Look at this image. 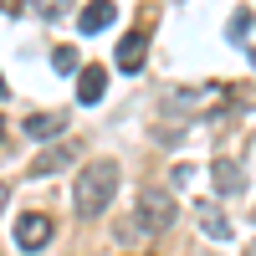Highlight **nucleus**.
<instances>
[{"label":"nucleus","instance_id":"obj_1","mask_svg":"<svg viewBox=\"0 0 256 256\" xmlns=\"http://www.w3.org/2000/svg\"><path fill=\"white\" fill-rule=\"evenodd\" d=\"M113 195H118V164H113V159H92V164L72 180V205H77L82 220H98L102 210L113 205Z\"/></svg>","mask_w":256,"mask_h":256},{"label":"nucleus","instance_id":"obj_10","mask_svg":"<svg viewBox=\"0 0 256 256\" xmlns=\"http://www.w3.org/2000/svg\"><path fill=\"white\" fill-rule=\"evenodd\" d=\"M195 220H200V230H205L210 241H230V216H226L216 200H200L195 205Z\"/></svg>","mask_w":256,"mask_h":256},{"label":"nucleus","instance_id":"obj_9","mask_svg":"<svg viewBox=\"0 0 256 256\" xmlns=\"http://www.w3.org/2000/svg\"><path fill=\"white\" fill-rule=\"evenodd\" d=\"M144 52H148V36L144 31H128L123 41H118V72H128V77H134V72H144Z\"/></svg>","mask_w":256,"mask_h":256},{"label":"nucleus","instance_id":"obj_14","mask_svg":"<svg viewBox=\"0 0 256 256\" xmlns=\"http://www.w3.org/2000/svg\"><path fill=\"white\" fill-rule=\"evenodd\" d=\"M246 31H251V10H236L230 16V41H246Z\"/></svg>","mask_w":256,"mask_h":256},{"label":"nucleus","instance_id":"obj_2","mask_svg":"<svg viewBox=\"0 0 256 256\" xmlns=\"http://www.w3.org/2000/svg\"><path fill=\"white\" fill-rule=\"evenodd\" d=\"M174 195H164V190H138V205H134V220L144 230H169L174 226Z\"/></svg>","mask_w":256,"mask_h":256},{"label":"nucleus","instance_id":"obj_8","mask_svg":"<svg viewBox=\"0 0 256 256\" xmlns=\"http://www.w3.org/2000/svg\"><path fill=\"white\" fill-rule=\"evenodd\" d=\"M113 20H118V6H113V0H88L82 16H77V31H82V36H98L102 26H113Z\"/></svg>","mask_w":256,"mask_h":256},{"label":"nucleus","instance_id":"obj_4","mask_svg":"<svg viewBox=\"0 0 256 256\" xmlns=\"http://www.w3.org/2000/svg\"><path fill=\"white\" fill-rule=\"evenodd\" d=\"M52 216H41V210H26V216H20L16 220V246L20 251H41V246H46L52 241Z\"/></svg>","mask_w":256,"mask_h":256},{"label":"nucleus","instance_id":"obj_3","mask_svg":"<svg viewBox=\"0 0 256 256\" xmlns=\"http://www.w3.org/2000/svg\"><path fill=\"white\" fill-rule=\"evenodd\" d=\"M210 98H220L216 82H205V88H180V92H169L164 113H169V118H195V113H205V108H210Z\"/></svg>","mask_w":256,"mask_h":256},{"label":"nucleus","instance_id":"obj_5","mask_svg":"<svg viewBox=\"0 0 256 256\" xmlns=\"http://www.w3.org/2000/svg\"><path fill=\"white\" fill-rule=\"evenodd\" d=\"M20 134L36 138V144H56L67 134V113H26L20 118Z\"/></svg>","mask_w":256,"mask_h":256},{"label":"nucleus","instance_id":"obj_7","mask_svg":"<svg viewBox=\"0 0 256 256\" xmlns=\"http://www.w3.org/2000/svg\"><path fill=\"white\" fill-rule=\"evenodd\" d=\"M210 184H216L220 200H230V195H241V190H246V174H241L236 159H216V164H210Z\"/></svg>","mask_w":256,"mask_h":256},{"label":"nucleus","instance_id":"obj_11","mask_svg":"<svg viewBox=\"0 0 256 256\" xmlns=\"http://www.w3.org/2000/svg\"><path fill=\"white\" fill-rule=\"evenodd\" d=\"M102 98H108V72H102V67H82V77H77V102L98 108Z\"/></svg>","mask_w":256,"mask_h":256},{"label":"nucleus","instance_id":"obj_13","mask_svg":"<svg viewBox=\"0 0 256 256\" xmlns=\"http://www.w3.org/2000/svg\"><path fill=\"white\" fill-rule=\"evenodd\" d=\"M26 10L36 16V20H62L72 10V0H26Z\"/></svg>","mask_w":256,"mask_h":256},{"label":"nucleus","instance_id":"obj_12","mask_svg":"<svg viewBox=\"0 0 256 256\" xmlns=\"http://www.w3.org/2000/svg\"><path fill=\"white\" fill-rule=\"evenodd\" d=\"M77 56H82L77 46H56V52H52V72H56V77H82V62H77Z\"/></svg>","mask_w":256,"mask_h":256},{"label":"nucleus","instance_id":"obj_6","mask_svg":"<svg viewBox=\"0 0 256 256\" xmlns=\"http://www.w3.org/2000/svg\"><path fill=\"white\" fill-rule=\"evenodd\" d=\"M72 159H77V144H46V154H41L26 174L31 180H46V174H62V169H72Z\"/></svg>","mask_w":256,"mask_h":256},{"label":"nucleus","instance_id":"obj_15","mask_svg":"<svg viewBox=\"0 0 256 256\" xmlns=\"http://www.w3.org/2000/svg\"><path fill=\"white\" fill-rule=\"evenodd\" d=\"M169 180H174V184H184V180H195V164H174V169H169Z\"/></svg>","mask_w":256,"mask_h":256}]
</instances>
